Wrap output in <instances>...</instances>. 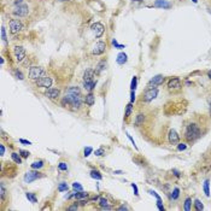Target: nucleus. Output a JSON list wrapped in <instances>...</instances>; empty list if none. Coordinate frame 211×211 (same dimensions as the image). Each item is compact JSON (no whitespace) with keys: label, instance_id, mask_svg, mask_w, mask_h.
<instances>
[{"label":"nucleus","instance_id":"f257e3e1","mask_svg":"<svg viewBox=\"0 0 211 211\" xmlns=\"http://www.w3.org/2000/svg\"><path fill=\"white\" fill-rule=\"evenodd\" d=\"M63 106H71V110H78L82 105L81 92L77 87H69L65 92V95L62 99Z\"/></svg>","mask_w":211,"mask_h":211},{"label":"nucleus","instance_id":"f03ea898","mask_svg":"<svg viewBox=\"0 0 211 211\" xmlns=\"http://www.w3.org/2000/svg\"><path fill=\"white\" fill-rule=\"evenodd\" d=\"M200 135H201V130H200L199 126H198L197 123H189V124L186 127L183 138H185L188 142H192V141L199 139Z\"/></svg>","mask_w":211,"mask_h":211},{"label":"nucleus","instance_id":"7ed1b4c3","mask_svg":"<svg viewBox=\"0 0 211 211\" xmlns=\"http://www.w3.org/2000/svg\"><path fill=\"white\" fill-rule=\"evenodd\" d=\"M12 14L17 17H27L29 15V6L26 3L22 4H17L15 5V8L12 9Z\"/></svg>","mask_w":211,"mask_h":211},{"label":"nucleus","instance_id":"20e7f679","mask_svg":"<svg viewBox=\"0 0 211 211\" xmlns=\"http://www.w3.org/2000/svg\"><path fill=\"white\" fill-rule=\"evenodd\" d=\"M45 75V69L41 66H32L29 69V78L36 81L38 78H40L41 76Z\"/></svg>","mask_w":211,"mask_h":211},{"label":"nucleus","instance_id":"39448f33","mask_svg":"<svg viewBox=\"0 0 211 211\" xmlns=\"http://www.w3.org/2000/svg\"><path fill=\"white\" fill-rule=\"evenodd\" d=\"M9 27H10V33H11L12 35L18 34V33L23 29V24H22V22H21L20 20H17V18L11 20L10 23H9Z\"/></svg>","mask_w":211,"mask_h":211},{"label":"nucleus","instance_id":"423d86ee","mask_svg":"<svg viewBox=\"0 0 211 211\" xmlns=\"http://www.w3.org/2000/svg\"><path fill=\"white\" fill-rule=\"evenodd\" d=\"M157 94H158L157 88H148L142 93V100L145 102H150L157 96Z\"/></svg>","mask_w":211,"mask_h":211},{"label":"nucleus","instance_id":"0eeeda50","mask_svg":"<svg viewBox=\"0 0 211 211\" xmlns=\"http://www.w3.org/2000/svg\"><path fill=\"white\" fill-rule=\"evenodd\" d=\"M181 88H182V83H181V80L177 77H174L168 82V89L170 92H177Z\"/></svg>","mask_w":211,"mask_h":211},{"label":"nucleus","instance_id":"6e6552de","mask_svg":"<svg viewBox=\"0 0 211 211\" xmlns=\"http://www.w3.org/2000/svg\"><path fill=\"white\" fill-rule=\"evenodd\" d=\"M35 82H36V86H38V87L48 88V87H51V84H52V78L48 77L47 75H44V76H41L40 78H38Z\"/></svg>","mask_w":211,"mask_h":211},{"label":"nucleus","instance_id":"1a4fd4ad","mask_svg":"<svg viewBox=\"0 0 211 211\" xmlns=\"http://www.w3.org/2000/svg\"><path fill=\"white\" fill-rule=\"evenodd\" d=\"M14 54L17 62H22L26 58V50L22 46H15L14 47Z\"/></svg>","mask_w":211,"mask_h":211},{"label":"nucleus","instance_id":"9d476101","mask_svg":"<svg viewBox=\"0 0 211 211\" xmlns=\"http://www.w3.org/2000/svg\"><path fill=\"white\" fill-rule=\"evenodd\" d=\"M105 50H106V44H105L104 41H98V42L94 45L92 53L95 54V56H100V54H102V53L105 52Z\"/></svg>","mask_w":211,"mask_h":211},{"label":"nucleus","instance_id":"9b49d317","mask_svg":"<svg viewBox=\"0 0 211 211\" xmlns=\"http://www.w3.org/2000/svg\"><path fill=\"white\" fill-rule=\"evenodd\" d=\"M93 34L95 35V38H100L102 34H104V30H105V27L101 24V23H94L92 27H90Z\"/></svg>","mask_w":211,"mask_h":211},{"label":"nucleus","instance_id":"f8f14e48","mask_svg":"<svg viewBox=\"0 0 211 211\" xmlns=\"http://www.w3.org/2000/svg\"><path fill=\"white\" fill-rule=\"evenodd\" d=\"M59 95H60V90H59L58 88H48V89L46 90V96H47L48 99L53 100V101L58 100Z\"/></svg>","mask_w":211,"mask_h":211},{"label":"nucleus","instance_id":"ddd939ff","mask_svg":"<svg viewBox=\"0 0 211 211\" xmlns=\"http://www.w3.org/2000/svg\"><path fill=\"white\" fill-rule=\"evenodd\" d=\"M40 177H41V174H40L39 171H29V173L26 174L24 181H26L27 183H30V182H33V181L40 179Z\"/></svg>","mask_w":211,"mask_h":211},{"label":"nucleus","instance_id":"4468645a","mask_svg":"<svg viewBox=\"0 0 211 211\" xmlns=\"http://www.w3.org/2000/svg\"><path fill=\"white\" fill-rule=\"evenodd\" d=\"M163 82H164V76L163 75H157L148 82V87L150 88H156L157 86H161Z\"/></svg>","mask_w":211,"mask_h":211},{"label":"nucleus","instance_id":"2eb2a0df","mask_svg":"<svg viewBox=\"0 0 211 211\" xmlns=\"http://www.w3.org/2000/svg\"><path fill=\"white\" fill-rule=\"evenodd\" d=\"M168 138H169V142H170L171 145H177L179 141H180V136H179V134H177V132H176L175 129H170V130H169Z\"/></svg>","mask_w":211,"mask_h":211},{"label":"nucleus","instance_id":"dca6fc26","mask_svg":"<svg viewBox=\"0 0 211 211\" xmlns=\"http://www.w3.org/2000/svg\"><path fill=\"white\" fill-rule=\"evenodd\" d=\"M94 70H92V69H88V70H86L84 71V74H83V81H93L94 80Z\"/></svg>","mask_w":211,"mask_h":211},{"label":"nucleus","instance_id":"f3484780","mask_svg":"<svg viewBox=\"0 0 211 211\" xmlns=\"http://www.w3.org/2000/svg\"><path fill=\"white\" fill-rule=\"evenodd\" d=\"M94 101H95V96H94V94H93L92 92H89V93L84 96V102L88 105V106H92V105L94 104Z\"/></svg>","mask_w":211,"mask_h":211},{"label":"nucleus","instance_id":"a211bd4d","mask_svg":"<svg viewBox=\"0 0 211 211\" xmlns=\"http://www.w3.org/2000/svg\"><path fill=\"white\" fill-rule=\"evenodd\" d=\"M95 84H96V81H83V87L88 90V92H92L94 88H95Z\"/></svg>","mask_w":211,"mask_h":211},{"label":"nucleus","instance_id":"6ab92c4d","mask_svg":"<svg viewBox=\"0 0 211 211\" xmlns=\"http://www.w3.org/2000/svg\"><path fill=\"white\" fill-rule=\"evenodd\" d=\"M144 122H145V115H144V114H139V115L135 117L134 124H135V127H140V126L144 124Z\"/></svg>","mask_w":211,"mask_h":211},{"label":"nucleus","instance_id":"aec40b11","mask_svg":"<svg viewBox=\"0 0 211 211\" xmlns=\"http://www.w3.org/2000/svg\"><path fill=\"white\" fill-rule=\"evenodd\" d=\"M154 6H157V8H163V9H169V8L171 6V4L164 2V0H157V2L154 3Z\"/></svg>","mask_w":211,"mask_h":211},{"label":"nucleus","instance_id":"412c9836","mask_svg":"<svg viewBox=\"0 0 211 211\" xmlns=\"http://www.w3.org/2000/svg\"><path fill=\"white\" fill-rule=\"evenodd\" d=\"M126 62H127V54H126V53H123V52H122V53H120V54L117 56V63H118V64H121V65H123Z\"/></svg>","mask_w":211,"mask_h":211},{"label":"nucleus","instance_id":"4be33fe9","mask_svg":"<svg viewBox=\"0 0 211 211\" xmlns=\"http://www.w3.org/2000/svg\"><path fill=\"white\" fill-rule=\"evenodd\" d=\"M105 66H106V62L105 60H101V62H99L98 63V65H96V68H95V72H101L104 69H105Z\"/></svg>","mask_w":211,"mask_h":211},{"label":"nucleus","instance_id":"5701e85b","mask_svg":"<svg viewBox=\"0 0 211 211\" xmlns=\"http://www.w3.org/2000/svg\"><path fill=\"white\" fill-rule=\"evenodd\" d=\"M11 157H12V159H14L15 163H17V164H21V163H22V159H21V157H20L18 153L14 152V153H11Z\"/></svg>","mask_w":211,"mask_h":211},{"label":"nucleus","instance_id":"b1692460","mask_svg":"<svg viewBox=\"0 0 211 211\" xmlns=\"http://www.w3.org/2000/svg\"><path fill=\"white\" fill-rule=\"evenodd\" d=\"M90 176H92L93 179H96V180H101V179H102V176L100 175V173L96 171V170H92V171H90Z\"/></svg>","mask_w":211,"mask_h":211},{"label":"nucleus","instance_id":"393cba45","mask_svg":"<svg viewBox=\"0 0 211 211\" xmlns=\"http://www.w3.org/2000/svg\"><path fill=\"white\" fill-rule=\"evenodd\" d=\"M194 207H195V210H198V211H201V210L204 209V205L200 203V200L195 199V200H194Z\"/></svg>","mask_w":211,"mask_h":211},{"label":"nucleus","instance_id":"a878e982","mask_svg":"<svg viewBox=\"0 0 211 211\" xmlns=\"http://www.w3.org/2000/svg\"><path fill=\"white\" fill-rule=\"evenodd\" d=\"M44 167V162L42 161H38V162H34L33 164H32V168L33 169H40V168H42Z\"/></svg>","mask_w":211,"mask_h":211},{"label":"nucleus","instance_id":"bb28decb","mask_svg":"<svg viewBox=\"0 0 211 211\" xmlns=\"http://www.w3.org/2000/svg\"><path fill=\"white\" fill-rule=\"evenodd\" d=\"M68 185L65 183V182H62V183H59V186H58V191L59 192H66L68 191Z\"/></svg>","mask_w":211,"mask_h":211},{"label":"nucleus","instance_id":"cd10ccee","mask_svg":"<svg viewBox=\"0 0 211 211\" xmlns=\"http://www.w3.org/2000/svg\"><path fill=\"white\" fill-rule=\"evenodd\" d=\"M5 193H6L5 186H4V183H2V185H0V197H2V200H4V198H5Z\"/></svg>","mask_w":211,"mask_h":211},{"label":"nucleus","instance_id":"c85d7f7f","mask_svg":"<svg viewBox=\"0 0 211 211\" xmlns=\"http://www.w3.org/2000/svg\"><path fill=\"white\" fill-rule=\"evenodd\" d=\"M26 195H27V198H28V199H29V200H30V201H32L33 204L38 201V198H36V197H35V195H34L33 193H27Z\"/></svg>","mask_w":211,"mask_h":211},{"label":"nucleus","instance_id":"c756f323","mask_svg":"<svg viewBox=\"0 0 211 211\" xmlns=\"http://www.w3.org/2000/svg\"><path fill=\"white\" fill-rule=\"evenodd\" d=\"M133 102H129L128 105H127V110H126V118H128L129 116H130V112H132V108H133V105H132Z\"/></svg>","mask_w":211,"mask_h":211},{"label":"nucleus","instance_id":"7c9ffc66","mask_svg":"<svg viewBox=\"0 0 211 211\" xmlns=\"http://www.w3.org/2000/svg\"><path fill=\"white\" fill-rule=\"evenodd\" d=\"M191 203H192L191 198H187V199L185 200V210H186V211H189V210H191Z\"/></svg>","mask_w":211,"mask_h":211},{"label":"nucleus","instance_id":"2f4dec72","mask_svg":"<svg viewBox=\"0 0 211 211\" xmlns=\"http://www.w3.org/2000/svg\"><path fill=\"white\" fill-rule=\"evenodd\" d=\"M99 204H100L101 207H104V206H108L109 205V201H108V199H105V198H100Z\"/></svg>","mask_w":211,"mask_h":211},{"label":"nucleus","instance_id":"473e14b6","mask_svg":"<svg viewBox=\"0 0 211 211\" xmlns=\"http://www.w3.org/2000/svg\"><path fill=\"white\" fill-rule=\"evenodd\" d=\"M204 191H205V194L209 197L210 195V191H209V180H206L204 182Z\"/></svg>","mask_w":211,"mask_h":211},{"label":"nucleus","instance_id":"72a5a7b5","mask_svg":"<svg viewBox=\"0 0 211 211\" xmlns=\"http://www.w3.org/2000/svg\"><path fill=\"white\" fill-rule=\"evenodd\" d=\"M72 187H74V189L78 191V192H80V191H83V187H82L78 182H74V183H72Z\"/></svg>","mask_w":211,"mask_h":211},{"label":"nucleus","instance_id":"f704fd0d","mask_svg":"<svg viewBox=\"0 0 211 211\" xmlns=\"http://www.w3.org/2000/svg\"><path fill=\"white\" fill-rule=\"evenodd\" d=\"M58 168H59V170H62V171H65V170L68 169V165H66V163L62 162V163H59V164H58Z\"/></svg>","mask_w":211,"mask_h":211},{"label":"nucleus","instance_id":"c9c22d12","mask_svg":"<svg viewBox=\"0 0 211 211\" xmlns=\"http://www.w3.org/2000/svg\"><path fill=\"white\" fill-rule=\"evenodd\" d=\"M136 76H134L133 77V80H132V84H130V88H132V90H135V88H136Z\"/></svg>","mask_w":211,"mask_h":211},{"label":"nucleus","instance_id":"e433bc0d","mask_svg":"<svg viewBox=\"0 0 211 211\" xmlns=\"http://www.w3.org/2000/svg\"><path fill=\"white\" fill-rule=\"evenodd\" d=\"M15 75H16V77H17V78H20V80H23V78H24L23 74H22L21 71H18V70H16V71H15Z\"/></svg>","mask_w":211,"mask_h":211},{"label":"nucleus","instance_id":"4c0bfd02","mask_svg":"<svg viewBox=\"0 0 211 211\" xmlns=\"http://www.w3.org/2000/svg\"><path fill=\"white\" fill-rule=\"evenodd\" d=\"M2 39H3L4 41L8 40V39H6V32H5V28H4V27H2Z\"/></svg>","mask_w":211,"mask_h":211},{"label":"nucleus","instance_id":"58836bf2","mask_svg":"<svg viewBox=\"0 0 211 211\" xmlns=\"http://www.w3.org/2000/svg\"><path fill=\"white\" fill-rule=\"evenodd\" d=\"M94 153H95V156H104V154H105V151H104L102 148H99V150H96Z\"/></svg>","mask_w":211,"mask_h":211},{"label":"nucleus","instance_id":"ea45409f","mask_svg":"<svg viewBox=\"0 0 211 211\" xmlns=\"http://www.w3.org/2000/svg\"><path fill=\"white\" fill-rule=\"evenodd\" d=\"M179 192H180L179 188H175V189H174V193H173V195H171V198H173V199H177V197H179Z\"/></svg>","mask_w":211,"mask_h":211},{"label":"nucleus","instance_id":"a19ab883","mask_svg":"<svg viewBox=\"0 0 211 211\" xmlns=\"http://www.w3.org/2000/svg\"><path fill=\"white\" fill-rule=\"evenodd\" d=\"M186 144H177V150L179 151H183V150H186Z\"/></svg>","mask_w":211,"mask_h":211},{"label":"nucleus","instance_id":"79ce46f5","mask_svg":"<svg viewBox=\"0 0 211 211\" xmlns=\"http://www.w3.org/2000/svg\"><path fill=\"white\" fill-rule=\"evenodd\" d=\"M20 153H21V156H22L23 158H28V157H29V152H27V151L21 150V151H20Z\"/></svg>","mask_w":211,"mask_h":211},{"label":"nucleus","instance_id":"37998d69","mask_svg":"<svg viewBox=\"0 0 211 211\" xmlns=\"http://www.w3.org/2000/svg\"><path fill=\"white\" fill-rule=\"evenodd\" d=\"M90 152H92V147H87V148H84V157H88Z\"/></svg>","mask_w":211,"mask_h":211},{"label":"nucleus","instance_id":"c03bdc74","mask_svg":"<svg viewBox=\"0 0 211 211\" xmlns=\"http://www.w3.org/2000/svg\"><path fill=\"white\" fill-rule=\"evenodd\" d=\"M77 209H78V204H76V203L74 205H71V206L68 207V210H77Z\"/></svg>","mask_w":211,"mask_h":211},{"label":"nucleus","instance_id":"a18cd8bd","mask_svg":"<svg viewBox=\"0 0 211 211\" xmlns=\"http://www.w3.org/2000/svg\"><path fill=\"white\" fill-rule=\"evenodd\" d=\"M112 44H114V46H116V47H118V48H123V45H118L117 41H116L115 39L112 40Z\"/></svg>","mask_w":211,"mask_h":211},{"label":"nucleus","instance_id":"49530a36","mask_svg":"<svg viewBox=\"0 0 211 211\" xmlns=\"http://www.w3.org/2000/svg\"><path fill=\"white\" fill-rule=\"evenodd\" d=\"M132 187H133V189H134V193H135V195H139V193H138V187H136V185H135V183H132Z\"/></svg>","mask_w":211,"mask_h":211},{"label":"nucleus","instance_id":"de8ad7c7","mask_svg":"<svg viewBox=\"0 0 211 211\" xmlns=\"http://www.w3.org/2000/svg\"><path fill=\"white\" fill-rule=\"evenodd\" d=\"M4 153H5V147H4V145H0V154L4 156Z\"/></svg>","mask_w":211,"mask_h":211},{"label":"nucleus","instance_id":"09e8293b","mask_svg":"<svg viewBox=\"0 0 211 211\" xmlns=\"http://www.w3.org/2000/svg\"><path fill=\"white\" fill-rule=\"evenodd\" d=\"M135 100V93H134V90H132V98H130V102H133Z\"/></svg>","mask_w":211,"mask_h":211},{"label":"nucleus","instance_id":"8fccbe9b","mask_svg":"<svg viewBox=\"0 0 211 211\" xmlns=\"http://www.w3.org/2000/svg\"><path fill=\"white\" fill-rule=\"evenodd\" d=\"M20 142H22V144H27V145H30V141L24 140V139H21V140H20Z\"/></svg>","mask_w":211,"mask_h":211},{"label":"nucleus","instance_id":"3c124183","mask_svg":"<svg viewBox=\"0 0 211 211\" xmlns=\"http://www.w3.org/2000/svg\"><path fill=\"white\" fill-rule=\"evenodd\" d=\"M150 193H151V194H152V195H154V197H156V198H157V199H161V197H159V195H158V194H157V193H156V192H153V191H150Z\"/></svg>","mask_w":211,"mask_h":211},{"label":"nucleus","instance_id":"603ef678","mask_svg":"<svg viewBox=\"0 0 211 211\" xmlns=\"http://www.w3.org/2000/svg\"><path fill=\"white\" fill-rule=\"evenodd\" d=\"M117 210H120V211H121V210H128V206H126V205H121Z\"/></svg>","mask_w":211,"mask_h":211},{"label":"nucleus","instance_id":"864d4df0","mask_svg":"<svg viewBox=\"0 0 211 211\" xmlns=\"http://www.w3.org/2000/svg\"><path fill=\"white\" fill-rule=\"evenodd\" d=\"M58 2H68V0H58Z\"/></svg>","mask_w":211,"mask_h":211},{"label":"nucleus","instance_id":"5fc2aeb1","mask_svg":"<svg viewBox=\"0 0 211 211\" xmlns=\"http://www.w3.org/2000/svg\"><path fill=\"white\" fill-rule=\"evenodd\" d=\"M193 2H194V3H197V2H198V0H193Z\"/></svg>","mask_w":211,"mask_h":211}]
</instances>
